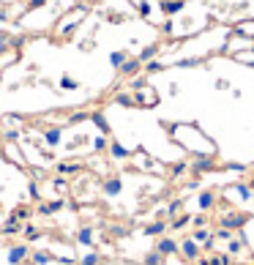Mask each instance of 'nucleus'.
I'll use <instances>...</instances> for the list:
<instances>
[{"label":"nucleus","instance_id":"obj_1","mask_svg":"<svg viewBox=\"0 0 254 265\" xmlns=\"http://www.w3.org/2000/svg\"><path fill=\"white\" fill-rule=\"evenodd\" d=\"M85 11H88V8L77 6L74 11H71V17H63V19L58 22V33H60L63 38H69V36L77 30V22H82V19H85Z\"/></svg>","mask_w":254,"mask_h":265},{"label":"nucleus","instance_id":"obj_2","mask_svg":"<svg viewBox=\"0 0 254 265\" xmlns=\"http://www.w3.org/2000/svg\"><path fill=\"white\" fill-rule=\"evenodd\" d=\"M25 260H30V246H28V244H14V246H8V251H6V263H8V265H22Z\"/></svg>","mask_w":254,"mask_h":265},{"label":"nucleus","instance_id":"obj_3","mask_svg":"<svg viewBox=\"0 0 254 265\" xmlns=\"http://www.w3.org/2000/svg\"><path fill=\"white\" fill-rule=\"evenodd\" d=\"M216 167V156H208V153H197L192 159V170L194 172H211V170Z\"/></svg>","mask_w":254,"mask_h":265},{"label":"nucleus","instance_id":"obj_4","mask_svg":"<svg viewBox=\"0 0 254 265\" xmlns=\"http://www.w3.org/2000/svg\"><path fill=\"white\" fill-rule=\"evenodd\" d=\"M186 3L189 0H158V11L164 17H175L180 11H186Z\"/></svg>","mask_w":254,"mask_h":265},{"label":"nucleus","instance_id":"obj_5","mask_svg":"<svg viewBox=\"0 0 254 265\" xmlns=\"http://www.w3.org/2000/svg\"><path fill=\"white\" fill-rule=\"evenodd\" d=\"M156 251L158 254H164V257H170V254H178L180 251V244L175 241V238H158V244H156Z\"/></svg>","mask_w":254,"mask_h":265},{"label":"nucleus","instance_id":"obj_6","mask_svg":"<svg viewBox=\"0 0 254 265\" xmlns=\"http://www.w3.org/2000/svg\"><path fill=\"white\" fill-rule=\"evenodd\" d=\"M101 191L107 197H117L120 191H123V178L120 175H112V178H107L104 181V186H101Z\"/></svg>","mask_w":254,"mask_h":265},{"label":"nucleus","instance_id":"obj_7","mask_svg":"<svg viewBox=\"0 0 254 265\" xmlns=\"http://www.w3.org/2000/svg\"><path fill=\"white\" fill-rule=\"evenodd\" d=\"M134 101H137L139 107H153V104L158 101V96L153 93V88H148V85H145V88H139V91H137Z\"/></svg>","mask_w":254,"mask_h":265},{"label":"nucleus","instance_id":"obj_8","mask_svg":"<svg viewBox=\"0 0 254 265\" xmlns=\"http://www.w3.org/2000/svg\"><path fill=\"white\" fill-rule=\"evenodd\" d=\"M243 224H246V216H243V213H224V216H221V227H224V230H240Z\"/></svg>","mask_w":254,"mask_h":265},{"label":"nucleus","instance_id":"obj_9","mask_svg":"<svg viewBox=\"0 0 254 265\" xmlns=\"http://www.w3.org/2000/svg\"><path fill=\"white\" fill-rule=\"evenodd\" d=\"M180 254H183L186 260H199V244L194 241V238L180 241Z\"/></svg>","mask_w":254,"mask_h":265},{"label":"nucleus","instance_id":"obj_10","mask_svg":"<svg viewBox=\"0 0 254 265\" xmlns=\"http://www.w3.org/2000/svg\"><path fill=\"white\" fill-rule=\"evenodd\" d=\"M120 74H123V77H134V74H139V71H142V63H139V57H126L123 60V66H120Z\"/></svg>","mask_w":254,"mask_h":265},{"label":"nucleus","instance_id":"obj_11","mask_svg":"<svg viewBox=\"0 0 254 265\" xmlns=\"http://www.w3.org/2000/svg\"><path fill=\"white\" fill-rule=\"evenodd\" d=\"M107 153H110L115 161H123V159H129V156H131V151L126 145H120L117 140H112L110 145H107Z\"/></svg>","mask_w":254,"mask_h":265},{"label":"nucleus","instance_id":"obj_12","mask_svg":"<svg viewBox=\"0 0 254 265\" xmlns=\"http://www.w3.org/2000/svg\"><path fill=\"white\" fill-rule=\"evenodd\" d=\"M90 123H93V126H96V129H98V132H101V134H110V120H107V115H104V112L101 110H93V112H90Z\"/></svg>","mask_w":254,"mask_h":265},{"label":"nucleus","instance_id":"obj_13","mask_svg":"<svg viewBox=\"0 0 254 265\" xmlns=\"http://www.w3.org/2000/svg\"><path fill=\"white\" fill-rule=\"evenodd\" d=\"M44 142H47L49 148H58L63 142V129H58V126H49V129H44Z\"/></svg>","mask_w":254,"mask_h":265},{"label":"nucleus","instance_id":"obj_14","mask_svg":"<svg viewBox=\"0 0 254 265\" xmlns=\"http://www.w3.org/2000/svg\"><path fill=\"white\" fill-rule=\"evenodd\" d=\"M227 197H238V200H243V203H246V200H252V189H249V183H235L233 189H227L224 191Z\"/></svg>","mask_w":254,"mask_h":265},{"label":"nucleus","instance_id":"obj_15","mask_svg":"<svg viewBox=\"0 0 254 265\" xmlns=\"http://www.w3.org/2000/svg\"><path fill=\"white\" fill-rule=\"evenodd\" d=\"M93 241H96V232H93V227H88V224H85V227H79V232H77V244L79 246H93Z\"/></svg>","mask_w":254,"mask_h":265},{"label":"nucleus","instance_id":"obj_16","mask_svg":"<svg viewBox=\"0 0 254 265\" xmlns=\"http://www.w3.org/2000/svg\"><path fill=\"white\" fill-rule=\"evenodd\" d=\"M66 208V200H52V203H41L39 205V213L41 216H52V213H58V210Z\"/></svg>","mask_w":254,"mask_h":265},{"label":"nucleus","instance_id":"obj_17","mask_svg":"<svg viewBox=\"0 0 254 265\" xmlns=\"http://www.w3.org/2000/svg\"><path fill=\"white\" fill-rule=\"evenodd\" d=\"M197 205H199V210H202V213H205V210H211L213 205H216V194H213V191H199Z\"/></svg>","mask_w":254,"mask_h":265},{"label":"nucleus","instance_id":"obj_18","mask_svg":"<svg viewBox=\"0 0 254 265\" xmlns=\"http://www.w3.org/2000/svg\"><path fill=\"white\" fill-rule=\"evenodd\" d=\"M145 235L148 238H153V235H164L167 232V222H161V219H156V222H151V224H145Z\"/></svg>","mask_w":254,"mask_h":265},{"label":"nucleus","instance_id":"obj_19","mask_svg":"<svg viewBox=\"0 0 254 265\" xmlns=\"http://www.w3.org/2000/svg\"><path fill=\"white\" fill-rule=\"evenodd\" d=\"M158 52H161V47L158 44H148V47H142V52H139V63H148V60H153V57H158Z\"/></svg>","mask_w":254,"mask_h":265},{"label":"nucleus","instance_id":"obj_20","mask_svg":"<svg viewBox=\"0 0 254 265\" xmlns=\"http://www.w3.org/2000/svg\"><path fill=\"white\" fill-rule=\"evenodd\" d=\"M0 232H3V235H17V232H22V224L17 222L14 216H8L6 222H3V227H0Z\"/></svg>","mask_w":254,"mask_h":265},{"label":"nucleus","instance_id":"obj_21","mask_svg":"<svg viewBox=\"0 0 254 265\" xmlns=\"http://www.w3.org/2000/svg\"><path fill=\"white\" fill-rule=\"evenodd\" d=\"M58 172L60 175H77V172H82V164H77V161H60V164H58Z\"/></svg>","mask_w":254,"mask_h":265},{"label":"nucleus","instance_id":"obj_22","mask_svg":"<svg viewBox=\"0 0 254 265\" xmlns=\"http://www.w3.org/2000/svg\"><path fill=\"white\" fill-rule=\"evenodd\" d=\"M126 57H129V52H126V49H117V52H110V66H112V69H120Z\"/></svg>","mask_w":254,"mask_h":265},{"label":"nucleus","instance_id":"obj_23","mask_svg":"<svg viewBox=\"0 0 254 265\" xmlns=\"http://www.w3.org/2000/svg\"><path fill=\"white\" fill-rule=\"evenodd\" d=\"M167 66L161 60H156V57H153V60H148V63H142V71L145 74H158V71H164Z\"/></svg>","mask_w":254,"mask_h":265},{"label":"nucleus","instance_id":"obj_24","mask_svg":"<svg viewBox=\"0 0 254 265\" xmlns=\"http://www.w3.org/2000/svg\"><path fill=\"white\" fill-rule=\"evenodd\" d=\"M30 260H33V265H49L55 257H52L49 251H33V254H30Z\"/></svg>","mask_w":254,"mask_h":265},{"label":"nucleus","instance_id":"obj_25","mask_svg":"<svg viewBox=\"0 0 254 265\" xmlns=\"http://www.w3.org/2000/svg\"><path fill=\"white\" fill-rule=\"evenodd\" d=\"M194 66H202V57H180V60H175V69H194Z\"/></svg>","mask_w":254,"mask_h":265},{"label":"nucleus","instance_id":"obj_26","mask_svg":"<svg viewBox=\"0 0 254 265\" xmlns=\"http://www.w3.org/2000/svg\"><path fill=\"white\" fill-rule=\"evenodd\" d=\"M58 85H60V91H79V82L74 77H69V74H63Z\"/></svg>","mask_w":254,"mask_h":265},{"label":"nucleus","instance_id":"obj_27","mask_svg":"<svg viewBox=\"0 0 254 265\" xmlns=\"http://www.w3.org/2000/svg\"><path fill=\"white\" fill-rule=\"evenodd\" d=\"M142 265H164V254H158V251H148L142 260Z\"/></svg>","mask_w":254,"mask_h":265},{"label":"nucleus","instance_id":"obj_28","mask_svg":"<svg viewBox=\"0 0 254 265\" xmlns=\"http://www.w3.org/2000/svg\"><path fill=\"white\" fill-rule=\"evenodd\" d=\"M192 238L197 241V244H208V241H213V232L205 230V227H197V232H194Z\"/></svg>","mask_w":254,"mask_h":265},{"label":"nucleus","instance_id":"obj_29","mask_svg":"<svg viewBox=\"0 0 254 265\" xmlns=\"http://www.w3.org/2000/svg\"><path fill=\"white\" fill-rule=\"evenodd\" d=\"M22 235H25V241H39V238H41V232L36 230L33 224H22Z\"/></svg>","mask_w":254,"mask_h":265},{"label":"nucleus","instance_id":"obj_30","mask_svg":"<svg viewBox=\"0 0 254 265\" xmlns=\"http://www.w3.org/2000/svg\"><path fill=\"white\" fill-rule=\"evenodd\" d=\"M134 6H137L139 17H151L153 14V3H151V0H137Z\"/></svg>","mask_w":254,"mask_h":265},{"label":"nucleus","instance_id":"obj_31","mask_svg":"<svg viewBox=\"0 0 254 265\" xmlns=\"http://www.w3.org/2000/svg\"><path fill=\"white\" fill-rule=\"evenodd\" d=\"M199 265H230V257L227 254H216L211 260H199Z\"/></svg>","mask_w":254,"mask_h":265},{"label":"nucleus","instance_id":"obj_32","mask_svg":"<svg viewBox=\"0 0 254 265\" xmlns=\"http://www.w3.org/2000/svg\"><path fill=\"white\" fill-rule=\"evenodd\" d=\"M161 36H167V38L175 36V22H172V17H167V19L161 22Z\"/></svg>","mask_w":254,"mask_h":265},{"label":"nucleus","instance_id":"obj_33","mask_svg":"<svg viewBox=\"0 0 254 265\" xmlns=\"http://www.w3.org/2000/svg\"><path fill=\"white\" fill-rule=\"evenodd\" d=\"M107 145H110V142H107V134H98L96 140H93V153H101V151H107Z\"/></svg>","mask_w":254,"mask_h":265},{"label":"nucleus","instance_id":"obj_34","mask_svg":"<svg viewBox=\"0 0 254 265\" xmlns=\"http://www.w3.org/2000/svg\"><path fill=\"white\" fill-rule=\"evenodd\" d=\"M115 101H117V104H123V107H137V101H134V96H131V93H117Z\"/></svg>","mask_w":254,"mask_h":265},{"label":"nucleus","instance_id":"obj_35","mask_svg":"<svg viewBox=\"0 0 254 265\" xmlns=\"http://www.w3.org/2000/svg\"><path fill=\"white\" fill-rule=\"evenodd\" d=\"M180 208H183V200H172V203L167 205V210H164V213H167V216H178V213H180Z\"/></svg>","mask_w":254,"mask_h":265},{"label":"nucleus","instance_id":"obj_36","mask_svg":"<svg viewBox=\"0 0 254 265\" xmlns=\"http://www.w3.org/2000/svg\"><path fill=\"white\" fill-rule=\"evenodd\" d=\"M88 118H90V112H74V115H69V120H66V123L77 126V123H82V120H88Z\"/></svg>","mask_w":254,"mask_h":265},{"label":"nucleus","instance_id":"obj_37","mask_svg":"<svg viewBox=\"0 0 254 265\" xmlns=\"http://www.w3.org/2000/svg\"><path fill=\"white\" fill-rule=\"evenodd\" d=\"M49 0H28V6H25V14H30V11H39V8H44Z\"/></svg>","mask_w":254,"mask_h":265},{"label":"nucleus","instance_id":"obj_38","mask_svg":"<svg viewBox=\"0 0 254 265\" xmlns=\"http://www.w3.org/2000/svg\"><path fill=\"white\" fill-rule=\"evenodd\" d=\"M98 251H88V254H85L82 260H79V265H98Z\"/></svg>","mask_w":254,"mask_h":265},{"label":"nucleus","instance_id":"obj_39","mask_svg":"<svg viewBox=\"0 0 254 265\" xmlns=\"http://www.w3.org/2000/svg\"><path fill=\"white\" fill-rule=\"evenodd\" d=\"M28 194H30V200H36V203L41 200V189H39V183H36V181L28 183Z\"/></svg>","mask_w":254,"mask_h":265},{"label":"nucleus","instance_id":"obj_40","mask_svg":"<svg viewBox=\"0 0 254 265\" xmlns=\"http://www.w3.org/2000/svg\"><path fill=\"white\" fill-rule=\"evenodd\" d=\"M145 85H148L145 74H134V77H131V91H139V88H145Z\"/></svg>","mask_w":254,"mask_h":265},{"label":"nucleus","instance_id":"obj_41","mask_svg":"<svg viewBox=\"0 0 254 265\" xmlns=\"http://www.w3.org/2000/svg\"><path fill=\"white\" fill-rule=\"evenodd\" d=\"M189 222H192V216H178L175 222H172V230H183Z\"/></svg>","mask_w":254,"mask_h":265},{"label":"nucleus","instance_id":"obj_42","mask_svg":"<svg viewBox=\"0 0 254 265\" xmlns=\"http://www.w3.org/2000/svg\"><path fill=\"white\" fill-rule=\"evenodd\" d=\"M11 216H14V219H17V222H22V219H28V216H30V210H28V208H25V205H20V208H17V210H14V213H11Z\"/></svg>","mask_w":254,"mask_h":265},{"label":"nucleus","instance_id":"obj_43","mask_svg":"<svg viewBox=\"0 0 254 265\" xmlns=\"http://www.w3.org/2000/svg\"><path fill=\"white\" fill-rule=\"evenodd\" d=\"M6 49H11V36H6L0 30V52H6Z\"/></svg>","mask_w":254,"mask_h":265},{"label":"nucleus","instance_id":"obj_44","mask_svg":"<svg viewBox=\"0 0 254 265\" xmlns=\"http://www.w3.org/2000/svg\"><path fill=\"white\" fill-rule=\"evenodd\" d=\"M28 44V36H17V38H11V49H22Z\"/></svg>","mask_w":254,"mask_h":265},{"label":"nucleus","instance_id":"obj_45","mask_svg":"<svg viewBox=\"0 0 254 265\" xmlns=\"http://www.w3.org/2000/svg\"><path fill=\"white\" fill-rule=\"evenodd\" d=\"M186 170H189V164H186V161H178V164L172 167V175H175V178H180V175H183Z\"/></svg>","mask_w":254,"mask_h":265},{"label":"nucleus","instance_id":"obj_46","mask_svg":"<svg viewBox=\"0 0 254 265\" xmlns=\"http://www.w3.org/2000/svg\"><path fill=\"white\" fill-rule=\"evenodd\" d=\"M227 249H230V254H238L240 251V241H233V238H230V246H227Z\"/></svg>","mask_w":254,"mask_h":265},{"label":"nucleus","instance_id":"obj_47","mask_svg":"<svg viewBox=\"0 0 254 265\" xmlns=\"http://www.w3.org/2000/svg\"><path fill=\"white\" fill-rule=\"evenodd\" d=\"M216 238H221V241H230V238H233V232H230V230H224V227H221V230L216 232Z\"/></svg>","mask_w":254,"mask_h":265},{"label":"nucleus","instance_id":"obj_48","mask_svg":"<svg viewBox=\"0 0 254 265\" xmlns=\"http://www.w3.org/2000/svg\"><path fill=\"white\" fill-rule=\"evenodd\" d=\"M20 134L22 132H6V140L8 142H17V140H20Z\"/></svg>","mask_w":254,"mask_h":265},{"label":"nucleus","instance_id":"obj_49","mask_svg":"<svg viewBox=\"0 0 254 265\" xmlns=\"http://www.w3.org/2000/svg\"><path fill=\"white\" fill-rule=\"evenodd\" d=\"M205 222H208L205 216H197V219H192V224H194V227H205Z\"/></svg>","mask_w":254,"mask_h":265},{"label":"nucleus","instance_id":"obj_50","mask_svg":"<svg viewBox=\"0 0 254 265\" xmlns=\"http://www.w3.org/2000/svg\"><path fill=\"white\" fill-rule=\"evenodd\" d=\"M55 189H58V191H63V189H66V181H63V178H58V181H55Z\"/></svg>","mask_w":254,"mask_h":265},{"label":"nucleus","instance_id":"obj_51","mask_svg":"<svg viewBox=\"0 0 254 265\" xmlns=\"http://www.w3.org/2000/svg\"><path fill=\"white\" fill-rule=\"evenodd\" d=\"M216 88H219V91H224V88H230V82H227V79H219V82H216Z\"/></svg>","mask_w":254,"mask_h":265},{"label":"nucleus","instance_id":"obj_52","mask_svg":"<svg viewBox=\"0 0 254 265\" xmlns=\"http://www.w3.org/2000/svg\"><path fill=\"white\" fill-rule=\"evenodd\" d=\"M249 189L254 191V172H252V178H249Z\"/></svg>","mask_w":254,"mask_h":265}]
</instances>
